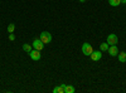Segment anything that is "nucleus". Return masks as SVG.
Here are the masks:
<instances>
[{"mask_svg":"<svg viewBox=\"0 0 126 93\" xmlns=\"http://www.w3.org/2000/svg\"><path fill=\"white\" fill-rule=\"evenodd\" d=\"M107 52H109V54H110L111 57H116V55L119 54V49H117L116 45H110L109 49H107Z\"/></svg>","mask_w":126,"mask_h":93,"instance_id":"nucleus-7","label":"nucleus"},{"mask_svg":"<svg viewBox=\"0 0 126 93\" xmlns=\"http://www.w3.org/2000/svg\"><path fill=\"white\" fill-rule=\"evenodd\" d=\"M14 30H15V24H9L8 25V33L10 34V33H14Z\"/></svg>","mask_w":126,"mask_h":93,"instance_id":"nucleus-13","label":"nucleus"},{"mask_svg":"<svg viewBox=\"0 0 126 93\" xmlns=\"http://www.w3.org/2000/svg\"><path fill=\"white\" fill-rule=\"evenodd\" d=\"M32 49H33V48H32V45H30V44H23V50H24V52H27V53H29V52H30Z\"/></svg>","mask_w":126,"mask_h":93,"instance_id":"nucleus-14","label":"nucleus"},{"mask_svg":"<svg viewBox=\"0 0 126 93\" xmlns=\"http://www.w3.org/2000/svg\"><path fill=\"white\" fill-rule=\"evenodd\" d=\"M109 3L111 6H119L121 4V0H109Z\"/></svg>","mask_w":126,"mask_h":93,"instance_id":"nucleus-10","label":"nucleus"},{"mask_svg":"<svg viewBox=\"0 0 126 93\" xmlns=\"http://www.w3.org/2000/svg\"><path fill=\"white\" fill-rule=\"evenodd\" d=\"M106 42L109 43V45H116L117 42H119V38H117L116 34H110V35L107 37V40H106Z\"/></svg>","mask_w":126,"mask_h":93,"instance_id":"nucleus-4","label":"nucleus"},{"mask_svg":"<svg viewBox=\"0 0 126 93\" xmlns=\"http://www.w3.org/2000/svg\"><path fill=\"white\" fill-rule=\"evenodd\" d=\"M91 57V59L93 60V62H97V60H100L101 58H102V52L101 50H96V52H92V54L90 55Z\"/></svg>","mask_w":126,"mask_h":93,"instance_id":"nucleus-5","label":"nucleus"},{"mask_svg":"<svg viewBox=\"0 0 126 93\" xmlns=\"http://www.w3.org/2000/svg\"><path fill=\"white\" fill-rule=\"evenodd\" d=\"M9 40H15V35H14L13 33L9 34Z\"/></svg>","mask_w":126,"mask_h":93,"instance_id":"nucleus-15","label":"nucleus"},{"mask_svg":"<svg viewBox=\"0 0 126 93\" xmlns=\"http://www.w3.org/2000/svg\"><path fill=\"white\" fill-rule=\"evenodd\" d=\"M117 57H119V60L121 62V63H125L126 62V52H119V54H117Z\"/></svg>","mask_w":126,"mask_h":93,"instance_id":"nucleus-9","label":"nucleus"},{"mask_svg":"<svg viewBox=\"0 0 126 93\" xmlns=\"http://www.w3.org/2000/svg\"><path fill=\"white\" fill-rule=\"evenodd\" d=\"M29 57L32 58V59H33V60H39L40 59V50H37V49H32L30 52H29Z\"/></svg>","mask_w":126,"mask_h":93,"instance_id":"nucleus-3","label":"nucleus"},{"mask_svg":"<svg viewBox=\"0 0 126 93\" xmlns=\"http://www.w3.org/2000/svg\"><path fill=\"white\" fill-rule=\"evenodd\" d=\"M73 92H75V87H72V86H67V84H66L64 93H73Z\"/></svg>","mask_w":126,"mask_h":93,"instance_id":"nucleus-12","label":"nucleus"},{"mask_svg":"<svg viewBox=\"0 0 126 93\" xmlns=\"http://www.w3.org/2000/svg\"><path fill=\"white\" fill-rule=\"evenodd\" d=\"M64 89H66V84H61L59 87H54L53 92L54 93H64Z\"/></svg>","mask_w":126,"mask_h":93,"instance_id":"nucleus-8","label":"nucleus"},{"mask_svg":"<svg viewBox=\"0 0 126 93\" xmlns=\"http://www.w3.org/2000/svg\"><path fill=\"white\" fill-rule=\"evenodd\" d=\"M33 48L37 49V50H42V49L44 48V43L42 42L40 39H35L34 42H33Z\"/></svg>","mask_w":126,"mask_h":93,"instance_id":"nucleus-6","label":"nucleus"},{"mask_svg":"<svg viewBox=\"0 0 126 93\" xmlns=\"http://www.w3.org/2000/svg\"><path fill=\"white\" fill-rule=\"evenodd\" d=\"M42 42H43L44 44H48L52 42V34L48 33V32H42L40 33V38H39Z\"/></svg>","mask_w":126,"mask_h":93,"instance_id":"nucleus-1","label":"nucleus"},{"mask_svg":"<svg viewBox=\"0 0 126 93\" xmlns=\"http://www.w3.org/2000/svg\"><path fill=\"white\" fill-rule=\"evenodd\" d=\"M121 4H126V0H121Z\"/></svg>","mask_w":126,"mask_h":93,"instance_id":"nucleus-16","label":"nucleus"},{"mask_svg":"<svg viewBox=\"0 0 126 93\" xmlns=\"http://www.w3.org/2000/svg\"><path fill=\"white\" fill-rule=\"evenodd\" d=\"M109 43L106 42V43H102L101 45H100V49H101V52H107V49H109Z\"/></svg>","mask_w":126,"mask_h":93,"instance_id":"nucleus-11","label":"nucleus"},{"mask_svg":"<svg viewBox=\"0 0 126 93\" xmlns=\"http://www.w3.org/2000/svg\"><path fill=\"white\" fill-rule=\"evenodd\" d=\"M92 52H93V48H92V45L90 43H83V45H82V53H83V55H91Z\"/></svg>","mask_w":126,"mask_h":93,"instance_id":"nucleus-2","label":"nucleus"},{"mask_svg":"<svg viewBox=\"0 0 126 93\" xmlns=\"http://www.w3.org/2000/svg\"><path fill=\"white\" fill-rule=\"evenodd\" d=\"M78 1H79V3H85V1H86V0H78Z\"/></svg>","mask_w":126,"mask_h":93,"instance_id":"nucleus-17","label":"nucleus"}]
</instances>
